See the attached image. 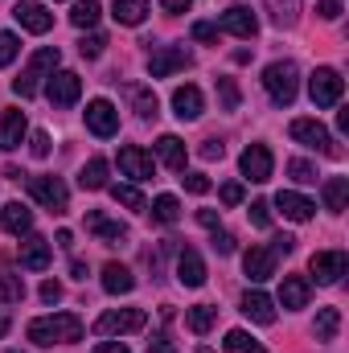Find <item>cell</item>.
<instances>
[{
    "mask_svg": "<svg viewBox=\"0 0 349 353\" xmlns=\"http://www.w3.org/2000/svg\"><path fill=\"white\" fill-rule=\"evenodd\" d=\"M288 176L300 181V185H312V181H317V165H308V161H288Z\"/></svg>",
    "mask_w": 349,
    "mask_h": 353,
    "instance_id": "f35d334b",
    "label": "cell"
},
{
    "mask_svg": "<svg viewBox=\"0 0 349 353\" xmlns=\"http://www.w3.org/2000/svg\"><path fill=\"white\" fill-rule=\"evenodd\" d=\"M54 259V251H50V243L41 239V234H29L25 243H21V267H29V271H46Z\"/></svg>",
    "mask_w": 349,
    "mask_h": 353,
    "instance_id": "ac0fdd59",
    "label": "cell"
},
{
    "mask_svg": "<svg viewBox=\"0 0 349 353\" xmlns=\"http://www.w3.org/2000/svg\"><path fill=\"white\" fill-rule=\"evenodd\" d=\"M21 140H25V111L8 107V111L0 115V152L21 148Z\"/></svg>",
    "mask_w": 349,
    "mask_h": 353,
    "instance_id": "9a60e30c",
    "label": "cell"
},
{
    "mask_svg": "<svg viewBox=\"0 0 349 353\" xmlns=\"http://www.w3.org/2000/svg\"><path fill=\"white\" fill-rule=\"evenodd\" d=\"M0 222H4L8 234H29V226H33V210L21 205V201H8V205L0 210Z\"/></svg>",
    "mask_w": 349,
    "mask_h": 353,
    "instance_id": "44dd1931",
    "label": "cell"
},
{
    "mask_svg": "<svg viewBox=\"0 0 349 353\" xmlns=\"http://www.w3.org/2000/svg\"><path fill=\"white\" fill-rule=\"evenodd\" d=\"M292 247H296L292 234H275V239H271V255H292Z\"/></svg>",
    "mask_w": 349,
    "mask_h": 353,
    "instance_id": "816d5d0a",
    "label": "cell"
},
{
    "mask_svg": "<svg viewBox=\"0 0 349 353\" xmlns=\"http://www.w3.org/2000/svg\"><path fill=\"white\" fill-rule=\"evenodd\" d=\"M29 193H33L46 210H54V214H62L66 201H70V193H66V185H62L58 176H33V181H29Z\"/></svg>",
    "mask_w": 349,
    "mask_h": 353,
    "instance_id": "9c48e42d",
    "label": "cell"
},
{
    "mask_svg": "<svg viewBox=\"0 0 349 353\" xmlns=\"http://www.w3.org/2000/svg\"><path fill=\"white\" fill-rule=\"evenodd\" d=\"M251 222L263 226V230L271 226V201H251Z\"/></svg>",
    "mask_w": 349,
    "mask_h": 353,
    "instance_id": "f6af8a7d",
    "label": "cell"
},
{
    "mask_svg": "<svg viewBox=\"0 0 349 353\" xmlns=\"http://www.w3.org/2000/svg\"><path fill=\"white\" fill-rule=\"evenodd\" d=\"M308 94H312L317 107H337L341 94H346V79H341L333 66H321V70H312V79H308Z\"/></svg>",
    "mask_w": 349,
    "mask_h": 353,
    "instance_id": "5b68a950",
    "label": "cell"
},
{
    "mask_svg": "<svg viewBox=\"0 0 349 353\" xmlns=\"http://www.w3.org/2000/svg\"><path fill=\"white\" fill-rule=\"evenodd\" d=\"M312 329H317V341H333L337 329H341V312H337V308H321Z\"/></svg>",
    "mask_w": 349,
    "mask_h": 353,
    "instance_id": "d6a6232c",
    "label": "cell"
},
{
    "mask_svg": "<svg viewBox=\"0 0 349 353\" xmlns=\"http://www.w3.org/2000/svg\"><path fill=\"white\" fill-rule=\"evenodd\" d=\"M222 350L226 353H263V341H255L247 329H230L226 341H222Z\"/></svg>",
    "mask_w": 349,
    "mask_h": 353,
    "instance_id": "4dcf8cb0",
    "label": "cell"
},
{
    "mask_svg": "<svg viewBox=\"0 0 349 353\" xmlns=\"http://www.w3.org/2000/svg\"><path fill=\"white\" fill-rule=\"evenodd\" d=\"M94 353H128L123 341H103V345H94Z\"/></svg>",
    "mask_w": 349,
    "mask_h": 353,
    "instance_id": "9f6ffc18",
    "label": "cell"
},
{
    "mask_svg": "<svg viewBox=\"0 0 349 353\" xmlns=\"http://www.w3.org/2000/svg\"><path fill=\"white\" fill-rule=\"evenodd\" d=\"M279 304H283V308H304V304H308V279L283 275V283H279Z\"/></svg>",
    "mask_w": 349,
    "mask_h": 353,
    "instance_id": "cb8c5ba5",
    "label": "cell"
},
{
    "mask_svg": "<svg viewBox=\"0 0 349 353\" xmlns=\"http://www.w3.org/2000/svg\"><path fill=\"white\" fill-rule=\"evenodd\" d=\"M87 128L94 136H115L119 132V111H115V103H107V99H90L87 103Z\"/></svg>",
    "mask_w": 349,
    "mask_h": 353,
    "instance_id": "30bf717a",
    "label": "cell"
},
{
    "mask_svg": "<svg viewBox=\"0 0 349 353\" xmlns=\"http://www.w3.org/2000/svg\"><path fill=\"white\" fill-rule=\"evenodd\" d=\"M103 46H107V37H103V33H90V37L79 41V54H83V58H99V54H103Z\"/></svg>",
    "mask_w": 349,
    "mask_h": 353,
    "instance_id": "ab89813d",
    "label": "cell"
},
{
    "mask_svg": "<svg viewBox=\"0 0 349 353\" xmlns=\"http://www.w3.org/2000/svg\"><path fill=\"white\" fill-rule=\"evenodd\" d=\"M214 321H218V308H210V304H193V308L185 312V325H189V333H197V337H206V333L214 329Z\"/></svg>",
    "mask_w": 349,
    "mask_h": 353,
    "instance_id": "484cf974",
    "label": "cell"
},
{
    "mask_svg": "<svg viewBox=\"0 0 349 353\" xmlns=\"http://www.w3.org/2000/svg\"><path fill=\"white\" fill-rule=\"evenodd\" d=\"M161 4H165V12H189L193 0H161Z\"/></svg>",
    "mask_w": 349,
    "mask_h": 353,
    "instance_id": "6f0895ef",
    "label": "cell"
},
{
    "mask_svg": "<svg viewBox=\"0 0 349 353\" xmlns=\"http://www.w3.org/2000/svg\"><path fill=\"white\" fill-rule=\"evenodd\" d=\"M148 325V316H144V308H111V312H103L99 321H94V333H103V337H111V333H140Z\"/></svg>",
    "mask_w": 349,
    "mask_h": 353,
    "instance_id": "8992f818",
    "label": "cell"
},
{
    "mask_svg": "<svg viewBox=\"0 0 349 353\" xmlns=\"http://www.w3.org/2000/svg\"><path fill=\"white\" fill-rule=\"evenodd\" d=\"M103 288H107L111 296H128V292L136 288V275H132L123 263H107L103 267Z\"/></svg>",
    "mask_w": 349,
    "mask_h": 353,
    "instance_id": "7402d4cb",
    "label": "cell"
},
{
    "mask_svg": "<svg viewBox=\"0 0 349 353\" xmlns=\"http://www.w3.org/2000/svg\"><path fill=\"white\" fill-rule=\"evenodd\" d=\"M99 12H103V4H99V0H79V4H74V12H70V21H74L79 29H94Z\"/></svg>",
    "mask_w": 349,
    "mask_h": 353,
    "instance_id": "d590c367",
    "label": "cell"
},
{
    "mask_svg": "<svg viewBox=\"0 0 349 353\" xmlns=\"http://www.w3.org/2000/svg\"><path fill=\"white\" fill-rule=\"evenodd\" d=\"M197 152H201V161H222V152H226V148H222L218 140H206V144H201Z\"/></svg>",
    "mask_w": 349,
    "mask_h": 353,
    "instance_id": "f5cc1de1",
    "label": "cell"
},
{
    "mask_svg": "<svg viewBox=\"0 0 349 353\" xmlns=\"http://www.w3.org/2000/svg\"><path fill=\"white\" fill-rule=\"evenodd\" d=\"M239 169H243V176H247V181H255V185L271 181V152H267V144H251V148L243 152Z\"/></svg>",
    "mask_w": 349,
    "mask_h": 353,
    "instance_id": "4fadbf2b",
    "label": "cell"
},
{
    "mask_svg": "<svg viewBox=\"0 0 349 353\" xmlns=\"http://www.w3.org/2000/svg\"><path fill=\"white\" fill-rule=\"evenodd\" d=\"M111 17H115L119 25H140V21L148 17V0H115V4H111Z\"/></svg>",
    "mask_w": 349,
    "mask_h": 353,
    "instance_id": "4316f807",
    "label": "cell"
},
{
    "mask_svg": "<svg viewBox=\"0 0 349 353\" xmlns=\"http://www.w3.org/2000/svg\"><path fill=\"white\" fill-rule=\"evenodd\" d=\"M267 12L279 29H292L300 21V0H267Z\"/></svg>",
    "mask_w": 349,
    "mask_h": 353,
    "instance_id": "f1b7e54d",
    "label": "cell"
},
{
    "mask_svg": "<svg viewBox=\"0 0 349 353\" xmlns=\"http://www.w3.org/2000/svg\"><path fill=\"white\" fill-rule=\"evenodd\" d=\"M136 111L144 119H157V94L152 90H136Z\"/></svg>",
    "mask_w": 349,
    "mask_h": 353,
    "instance_id": "b9f144b4",
    "label": "cell"
},
{
    "mask_svg": "<svg viewBox=\"0 0 349 353\" xmlns=\"http://www.w3.org/2000/svg\"><path fill=\"white\" fill-rule=\"evenodd\" d=\"M148 353H177L173 345H165V341H152V345H148Z\"/></svg>",
    "mask_w": 349,
    "mask_h": 353,
    "instance_id": "680465c9",
    "label": "cell"
},
{
    "mask_svg": "<svg viewBox=\"0 0 349 353\" xmlns=\"http://www.w3.org/2000/svg\"><path fill=\"white\" fill-rule=\"evenodd\" d=\"M79 185L83 189H107V161L103 157H94L83 165V176H79Z\"/></svg>",
    "mask_w": 349,
    "mask_h": 353,
    "instance_id": "836d02e7",
    "label": "cell"
},
{
    "mask_svg": "<svg viewBox=\"0 0 349 353\" xmlns=\"http://www.w3.org/2000/svg\"><path fill=\"white\" fill-rule=\"evenodd\" d=\"M41 300H46V304H58V300H62V283L46 279V283H41Z\"/></svg>",
    "mask_w": 349,
    "mask_h": 353,
    "instance_id": "db71d44e",
    "label": "cell"
},
{
    "mask_svg": "<svg viewBox=\"0 0 349 353\" xmlns=\"http://www.w3.org/2000/svg\"><path fill=\"white\" fill-rule=\"evenodd\" d=\"M79 337H83V321H79L74 312L37 316V321L29 325V341H33V345H54V341L70 345V341H79Z\"/></svg>",
    "mask_w": 349,
    "mask_h": 353,
    "instance_id": "6da1fadb",
    "label": "cell"
},
{
    "mask_svg": "<svg viewBox=\"0 0 349 353\" xmlns=\"http://www.w3.org/2000/svg\"><path fill=\"white\" fill-rule=\"evenodd\" d=\"M152 218L165 222V226H173L177 218H181V201H177L173 193H161V197L152 201Z\"/></svg>",
    "mask_w": 349,
    "mask_h": 353,
    "instance_id": "e575fe53",
    "label": "cell"
},
{
    "mask_svg": "<svg viewBox=\"0 0 349 353\" xmlns=\"http://www.w3.org/2000/svg\"><path fill=\"white\" fill-rule=\"evenodd\" d=\"M29 148H33V157H37V161H46V157H50V132H33Z\"/></svg>",
    "mask_w": 349,
    "mask_h": 353,
    "instance_id": "bcb514c9",
    "label": "cell"
},
{
    "mask_svg": "<svg viewBox=\"0 0 349 353\" xmlns=\"http://www.w3.org/2000/svg\"><path fill=\"white\" fill-rule=\"evenodd\" d=\"M181 185H185L189 193H210V176L206 173H185L181 176Z\"/></svg>",
    "mask_w": 349,
    "mask_h": 353,
    "instance_id": "ee69618b",
    "label": "cell"
},
{
    "mask_svg": "<svg viewBox=\"0 0 349 353\" xmlns=\"http://www.w3.org/2000/svg\"><path fill=\"white\" fill-rule=\"evenodd\" d=\"M25 296V279L21 275H0V300L4 304H17Z\"/></svg>",
    "mask_w": 349,
    "mask_h": 353,
    "instance_id": "74e56055",
    "label": "cell"
},
{
    "mask_svg": "<svg viewBox=\"0 0 349 353\" xmlns=\"http://www.w3.org/2000/svg\"><path fill=\"white\" fill-rule=\"evenodd\" d=\"M218 197H222V205H239V201H243V185H239V181H226Z\"/></svg>",
    "mask_w": 349,
    "mask_h": 353,
    "instance_id": "7dc6e473",
    "label": "cell"
},
{
    "mask_svg": "<svg viewBox=\"0 0 349 353\" xmlns=\"http://www.w3.org/2000/svg\"><path fill=\"white\" fill-rule=\"evenodd\" d=\"M17 54H21V41H17L12 33H0V66H8Z\"/></svg>",
    "mask_w": 349,
    "mask_h": 353,
    "instance_id": "7bdbcfd3",
    "label": "cell"
},
{
    "mask_svg": "<svg viewBox=\"0 0 349 353\" xmlns=\"http://www.w3.org/2000/svg\"><path fill=\"white\" fill-rule=\"evenodd\" d=\"M243 271H247L251 283H263V279L275 275V255H271L267 247H251V251L243 255Z\"/></svg>",
    "mask_w": 349,
    "mask_h": 353,
    "instance_id": "2e32d148",
    "label": "cell"
},
{
    "mask_svg": "<svg viewBox=\"0 0 349 353\" xmlns=\"http://www.w3.org/2000/svg\"><path fill=\"white\" fill-rule=\"evenodd\" d=\"M222 29H226V33H235V37H255V33H259V21H255V12H251V8L235 4V8H226V12H222Z\"/></svg>",
    "mask_w": 349,
    "mask_h": 353,
    "instance_id": "e0dca14e",
    "label": "cell"
},
{
    "mask_svg": "<svg viewBox=\"0 0 349 353\" xmlns=\"http://www.w3.org/2000/svg\"><path fill=\"white\" fill-rule=\"evenodd\" d=\"M214 251H218V255H230V251H235V234L214 230Z\"/></svg>",
    "mask_w": 349,
    "mask_h": 353,
    "instance_id": "f907efd6",
    "label": "cell"
},
{
    "mask_svg": "<svg viewBox=\"0 0 349 353\" xmlns=\"http://www.w3.org/2000/svg\"><path fill=\"white\" fill-rule=\"evenodd\" d=\"M4 333H8V316L0 312V337H4Z\"/></svg>",
    "mask_w": 349,
    "mask_h": 353,
    "instance_id": "94428289",
    "label": "cell"
},
{
    "mask_svg": "<svg viewBox=\"0 0 349 353\" xmlns=\"http://www.w3.org/2000/svg\"><path fill=\"white\" fill-rule=\"evenodd\" d=\"M157 157H161L173 173H181V169H185V144H181L177 136H161V140H157Z\"/></svg>",
    "mask_w": 349,
    "mask_h": 353,
    "instance_id": "83f0119b",
    "label": "cell"
},
{
    "mask_svg": "<svg viewBox=\"0 0 349 353\" xmlns=\"http://www.w3.org/2000/svg\"><path fill=\"white\" fill-rule=\"evenodd\" d=\"M197 222H201L206 230H218V214H214V210H197Z\"/></svg>",
    "mask_w": 349,
    "mask_h": 353,
    "instance_id": "11a10c76",
    "label": "cell"
},
{
    "mask_svg": "<svg viewBox=\"0 0 349 353\" xmlns=\"http://www.w3.org/2000/svg\"><path fill=\"white\" fill-rule=\"evenodd\" d=\"M263 87H267V94H271L275 107H292V103H296V90H300V70H296V62H271V66L263 70Z\"/></svg>",
    "mask_w": 349,
    "mask_h": 353,
    "instance_id": "3957f363",
    "label": "cell"
},
{
    "mask_svg": "<svg viewBox=\"0 0 349 353\" xmlns=\"http://www.w3.org/2000/svg\"><path fill=\"white\" fill-rule=\"evenodd\" d=\"M12 17H17V25L29 29V33H50V29H54V12H46V8L33 4V0H21V4L12 8Z\"/></svg>",
    "mask_w": 349,
    "mask_h": 353,
    "instance_id": "5bb4252c",
    "label": "cell"
},
{
    "mask_svg": "<svg viewBox=\"0 0 349 353\" xmlns=\"http://www.w3.org/2000/svg\"><path fill=\"white\" fill-rule=\"evenodd\" d=\"M346 197H349V181L346 176H329V181H325V210L341 214V210H346Z\"/></svg>",
    "mask_w": 349,
    "mask_h": 353,
    "instance_id": "f546056e",
    "label": "cell"
},
{
    "mask_svg": "<svg viewBox=\"0 0 349 353\" xmlns=\"http://www.w3.org/2000/svg\"><path fill=\"white\" fill-rule=\"evenodd\" d=\"M119 169H123V176H132V181H152V173H157L152 157L144 148H136V144L119 148Z\"/></svg>",
    "mask_w": 349,
    "mask_h": 353,
    "instance_id": "7c38bea8",
    "label": "cell"
},
{
    "mask_svg": "<svg viewBox=\"0 0 349 353\" xmlns=\"http://www.w3.org/2000/svg\"><path fill=\"white\" fill-rule=\"evenodd\" d=\"M317 17H321V21H337V17H341V0H321V4H317Z\"/></svg>",
    "mask_w": 349,
    "mask_h": 353,
    "instance_id": "681fc988",
    "label": "cell"
},
{
    "mask_svg": "<svg viewBox=\"0 0 349 353\" xmlns=\"http://www.w3.org/2000/svg\"><path fill=\"white\" fill-rule=\"evenodd\" d=\"M218 94H222V107H226V111L239 107V87H235V79H218Z\"/></svg>",
    "mask_w": 349,
    "mask_h": 353,
    "instance_id": "60d3db41",
    "label": "cell"
},
{
    "mask_svg": "<svg viewBox=\"0 0 349 353\" xmlns=\"http://www.w3.org/2000/svg\"><path fill=\"white\" fill-rule=\"evenodd\" d=\"M46 94H50V103H54V107H74V103H79V94H83V79H79L74 70H58V74H50Z\"/></svg>",
    "mask_w": 349,
    "mask_h": 353,
    "instance_id": "ba28073f",
    "label": "cell"
},
{
    "mask_svg": "<svg viewBox=\"0 0 349 353\" xmlns=\"http://www.w3.org/2000/svg\"><path fill=\"white\" fill-rule=\"evenodd\" d=\"M58 62H62L58 46H41V50H37V54L29 58V66L21 70V79H12V90H17L21 99L37 94V87H41V79H46V74H54V70H58Z\"/></svg>",
    "mask_w": 349,
    "mask_h": 353,
    "instance_id": "7a4b0ae2",
    "label": "cell"
},
{
    "mask_svg": "<svg viewBox=\"0 0 349 353\" xmlns=\"http://www.w3.org/2000/svg\"><path fill=\"white\" fill-rule=\"evenodd\" d=\"M201 90L197 87H177L173 90V111H177V119H197L201 115Z\"/></svg>",
    "mask_w": 349,
    "mask_h": 353,
    "instance_id": "603a6c76",
    "label": "cell"
},
{
    "mask_svg": "<svg viewBox=\"0 0 349 353\" xmlns=\"http://www.w3.org/2000/svg\"><path fill=\"white\" fill-rule=\"evenodd\" d=\"M8 353H17V350H8Z\"/></svg>",
    "mask_w": 349,
    "mask_h": 353,
    "instance_id": "6125c7cd",
    "label": "cell"
},
{
    "mask_svg": "<svg viewBox=\"0 0 349 353\" xmlns=\"http://www.w3.org/2000/svg\"><path fill=\"white\" fill-rule=\"evenodd\" d=\"M292 140L296 144H304V148H312V152H325V157H341L337 152V144H333V136H329V128L321 123V119H292Z\"/></svg>",
    "mask_w": 349,
    "mask_h": 353,
    "instance_id": "277c9868",
    "label": "cell"
},
{
    "mask_svg": "<svg viewBox=\"0 0 349 353\" xmlns=\"http://www.w3.org/2000/svg\"><path fill=\"white\" fill-rule=\"evenodd\" d=\"M308 271H312L317 283L329 288V283H337V279L349 271V255L346 251H317V255L308 259Z\"/></svg>",
    "mask_w": 349,
    "mask_h": 353,
    "instance_id": "52a82bcc",
    "label": "cell"
},
{
    "mask_svg": "<svg viewBox=\"0 0 349 353\" xmlns=\"http://www.w3.org/2000/svg\"><path fill=\"white\" fill-rule=\"evenodd\" d=\"M275 205H279L283 218H292V222H308L312 210H317L308 197H300V193H292V189H279V193H275Z\"/></svg>",
    "mask_w": 349,
    "mask_h": 353,
    "instance_id": "ffe728a7",
    "label": "cell"
},
{
    "mask_svg": "<svg viewBox=\"0 0 349 353\" xmlns=\"http://www.w3.org/2000/svg\"><path fill=\"white\" fill-rule=\"evenodd\" d=\"M87 226L99 239H107V243H123V239H128V230H123L119 222H107L103 214H87Z\"/></svg>",
    "mask_w": 349,
    "mask_h": 353,
    "instance_id": "1f68e13d",
    "label": "cell"
},
{
    "mask_svg": "<svg viewBox=\"0 0 349 353\" xmlns=\"http://www.w3.org/2000/svg\"><path fill=\"white\" fill-rule=\"evenodd\" d=\"M193 41H218V25L197 21V25H193Z\"/></svg>",
    "mask_w": 349,
    "mask_h": 353,
    "instance_id": "c3c4849f",
    "label": "cell"
},
{
    "mask_svg": "<svg viewBox=\"0 0 349 353\" xmlns=\"http://www.w3.org/2000/svg\"><path fill=\"white\" fill-rule=\"evenodd\" d=\"M70 271H74V279H87V263H79V259H74V263H70Z\"/></svg>",
    "mask_w": 349,
    "mask_h": 353,
    "instance_id": "91938a15",
    "label": "cell"
},
{
    "mask_svg": "<svg viewBox=\"0 0 349 353\" xmlns=\"http://www.w3.org/2000/svg\"><path fill=\"white\" fill-rule=\"evenodd\" d=\"M193 58H189V50L185 46H165V50H157L152 58H148V74L152 79H169L177 70H185Z\"/></svg>",
    "mask_w": 349,
    "mask_h": 353,
    "instance_id": "8fae6325",
    "label": "cell"
},
{
    "mask_svg": "<svg viewBox=\"0 0 349 353\" xmlns=\"http://www.w3.org/2000/svg\"><path fill=\"white\" fill-rule=\"evenodd\" d=\"M177 279H181L185 288H201V283H206V263H201V255H197L193 247H185V251L177 255Z\"/></svg>",
    "mask_w": 349,
    "mask_h": 353,
    "instance_id": "d6986e66",
    "label": "cell"
},
{
    "mask_svg": "<svg viewBox=\"0 0 349 353\" xmlns=\"http://www.w3.org/2000/svg\"><path fill=\"white\" fill-rule=\"evenodd\" d=\"M243 312H247L255 325H275V304H271L263 292H247V296H243Z\"/></svg>",
    "mask_w": 349,
    "mask_h": 353,
    "instance_id": "d4e9b609",
    "label": "cell"
},
{
    "mask_svg": "<svg viewBox=\"0 0 349 353\" xmlns=\"http://www.w3.org/2000/svg\"><path fill=\"white\" fill-rule=\"evenodd\" d=\"M111 197H115V205L144 210V193H140V189H132V185H111Z\"/></svg>",
    "mask_w": 349,
    "mask_h": 353,
    "instance_id": "8d00e7d4",
    "label": "cell"
}]
</instances>
